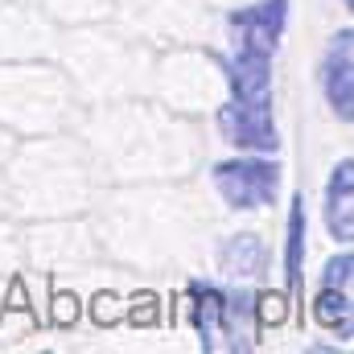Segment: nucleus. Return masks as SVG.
Listing matches in <instances>:
<instances>
[{
	"mask_svg": "<svg viewBox=\"0 0 354 354\" xmlns=\"http://www.w3.org/2000/svg\"><path fill=\"white\" fill-rule=\"evenodd\" d=\"M301 268H305V202L297 198L284 227V276L292 292H301Z\"/></svg>",
	"mask_w": 354,
	"mask_h": 354,
	"instance_id": "nucleus-10",
	"label": "nucleus"
},
{
	"mask_svg": "<svg viewBox=\"0 0 354 354\" xmlns=\"http://www.w3.org/2000/svg\"><path fill=\"white\" fill-rule=\"evenodd\" d=\"M284 313H288V297H284V292H264V297H256V322H260V326H280Z\"/></svg>",
	"mask_w": 354,
	"mask_h": 354,
	"instance_id": "nucleus-12",
	"label": "nucleus"
},
{
	"mask_svg": "<svg viewBox=\"0 0 354 354\" xmlns=\"http://www.w3.org/2000/svg\"><path fill=\"white\" fill-rule=\"evenodd\" d=\"M66 115V83L46 66L0 71V120L17 128H54Z\"/></svg>",
	"mask_w": 354,
	"mask_h": 354,
	"instance_id": "nucleus-1",
	"label": "nucleus"
},
{
	"mask_svg": "<svg viewBox=\"0 0 354 354\" xmlns=\"http://www.w3.org/2000/svg\"><path fill=\"white\" fill-rule=\"evenodd\" d=\"M4 202H8V181H0V210H4Z\"/></svg>",
	"mask_w": 354,
	"mask_h": 354,
	"instance_id": "nucleus-15",
	"label": "nucleus"
},
{
	"mask_svg": "<svg viewBox=\"0 0 354 354\" xmlns=\"http://www.w3.org/2000/svg\"><path fill=\"white\" fill-rule=\"evenodd\" d=\"M189 297H194V322H198L202 346L214 351L218 338H227V297L214 284H189Z\"/></svg>",
	"mask_w": 354,
	"mask_h": 354,
	"instance_id": "nucleus-9",
	"label": "nucleus"
},
{
	"mask_svg": "<svg viewBox=\"0 0 354 354\" xmlns=\"http://www.w3.org/2000/svg\"><path fill=\"white\" fill-rule=\"evenodd\" d=\"M322 95H326V103L334 107V115L342 120V124H351V107H354V83H351V29H342L334 41H330V50H326V58H322Z\"/></svg>",
	"mask_w": 354,
	"mask_h": 354,
	"instance_id": "nucleus-6",
	"label": "nucleus"
},
{
	"mask_svg": "<svg viewBox=\"0 0 354 354\" xmlns=\"http://www.w3.org/2000/svg\"><path fill=\"white\" fill-rule=\"evenodd\" d=\"M214 189L231 210H260L272 206L276 189H280V169L272 161H223L214 165Z\"/></svg>",
	"mask_w": 354,
	"mask_h": 354,
	"instance_id": "nucleus-2",
	"label": "nucleus"
},
{
	"mask_svg": "<svg viewBox=\"0 0 354 354\" xmlns=\"http://www.w3.org/2000/svg\"><path fill=\"white\" fill-rule=\"evenodd\" d=\"M218 132L227 136V145L248 149V153H276L280 136H276V120H272V103H223L218 107Z\"/></svg>",
	"mask_w": 354,
	"mask_h": 354,
	"instance_id": "nucleus-3",
	"label": "nucleus"
},
{
	"mask_svg": "<svg viewBox=\"0 0 354 354\" xmlns=\"http://www.w3.org/2000/svg\"><path fill=\"white\" fill-rule=\"evenodd\" d=\"M284 17H288V0H264V4H252V8H235L231 12L235 46L272 54L276 50V37L284 29Z\"/></svg>",
	"mask_w": 354,
	"mask_h": 354,
	"instance_id": "nucleus-5",
	"label": "nucleus"
},
{
	"mask_svg": "<svg viewBox=\"0 0 354 354\" xmlns=\"http://www.w3.org/2000/svg\"><path fill=\"white\" fill-rule=\"evenodd\" d=\"M354 165L351 157L334 169L330 177V189H326V227L338 243H351L354 239V210H351V189H354Z\"/></svg>",
	"mask_w": 354,
	"mask_h": 354,
	"instance_id": "nucleus-8",
	"label": "nucleus"
},
{
	"mask_svg": "<svg viewBox=\"0 0 354 354\" xmlns=\"http://www.w3.org/2000/svg\"><path fill=\"white\" fill-rule=\"evenodd\" d=\"M313 322L326 330H342V338H351V288H326L313 301Z\"/></svg>",
	"mask_w": 354,
	"mask_h": 354,
	"instance_id": "nucleus-11",
	"label": "nucleus"
},
{
	"mask_svg": "<svg viewBox=\"0 0 354 354\" xmlns=\"http://www.w3.org/2000/svg\"><path fill=\"white\" fill-rule=\"evenodd\" d=\"M264 264H268V248H264V239H260L256 231L227 235L223 248H218V268H223L227 276H235V280H252V276H260Z\"/></svg>",
	"mask_w": 354,
	"mask_h": 354,
	"instance_id": "nucleus-7",
	"label": "nucleus"
},
{
	"mask_svg": "<svg viewBox=\"0 0 354 354\" xmlns=\"http://www.w3.org/2000/svg\"><path fill=\"white\" fill-rule=\"evenodd\" d=\"M351 268H354L351 252H342L338 260H330V264H326V276H322V284H326V288H351Z\"/></svg>",
	"mask_w": 354,
	"mask_h": 354,
	"instance_id": "nucleus-13",
	"label": "nucleus"
},
{
	"mask_svg": "<svg viewBox=\"0 0 354 354\" xmlns=\"http://www.w3.org/2000/svg\"><path fill=\"white\" fill-rule=\"evenodd\" d=\"M223 79L239 103H272V54L235 46V54L223 62Z\"/></svg>",
	"mask_w": 354,
	"mask_h": 354,
	"instance_id": "nucleus-4",
	"label": "nucleus"
},
{
	"mask_svg": "<svg viewBox=\"0 0 354 354\" xmlns=\"http://www.w3.org/2000/svg\"><path fill=\"white\" fill-rule=\"evenodd\" d=\"M8 153H12V132H4V128H0V161H4Z\"/></svg>",
	"mask_w": 354,
	"mask_h": 354,
	"instance_id": "nucleus-14",
	"label": "nucleus"
}]
</instances>
